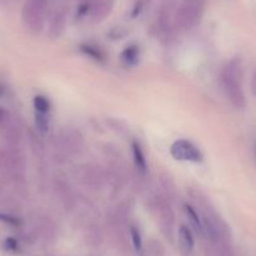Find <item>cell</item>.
<instances>
[{
  "label": "cell",
  "instance_id": "obj_1",
  "mask_svg": "<svg viewBox=\"0 0 256 256\" xmlns=\"http://www.w3.org/2000/svg\"><path fill=\"white\" fill-rule=\"evenodd\" d=\"M244 68L240 58H232L222 72V86L231 104L238 110L246 107V97L242 90Z\"/></svg>",
  "mask_w": 256,
  "mask_h": 256
},
{
  "label": "cell",
  "instance_id": "obj_2",
  "mask_svg": "<svg viewBox=\"0 0 256 256\" xmlns=\"http://www.w3.org/2000/svg\"><path fill=\"white\" fill-rule=\"evenodd\" d=\"M49 0H26L22 9V19L28 30L39 33L44 28Z\"/></svg>",
  "mask_w": 256,
  "mask_h": 256
},
{
  "label": "cell",
  "instance_id": "obj_3",
  "mask_svg": "<svg viewBox=\"0 0 256 256\" xmlns=\"http://www.w3.org/2000/svg\"><path fill=\"white\" fill-rule=\"evenodd\" d=\"M26 157L18 147L6 146L0 148V170L14 178L23 176L26 171Z\"/></svg>",
  "mask_w": 256,
  "mask_h": 256
},
{
  "label": "cell",
  "instance_id": "obj_4",
  "mask_svg": "<svg viewBox=\"0 0 256 256\" xmlns=\"http://www.w3.org/2000/svg\"><path fill=\"white\" fill-rule=\"evenodd\" d=\"M204 0H184L176 13V23L181 29H191L204 16Z\"/></svg>",
  "mask_w": 256,
  "mask_h": 256
},
{
  "label": "cell",
  "instance_id": "obj_5",
  "mask_svg": "<svg viewBox=\"0 0 256 256\" xmlns=\"http://www.w3.org/2000/svg\"><path fill=\"white\" fill-rule=\"evenodd\" d=\"M171 156L177 161H184V162H198L202 161L204 156L196 144H192L191 141L187 140H177L172 144L171 148Z\"/></svg>",
  "mask_w": 256,
  "mask_h": 256
},
{
  "label": "cell",
  "instance_id": "obj_6",
  "mask_svg": "<svg viewBox=\"0 0 256 256\" xmlns=\"http://www.w3.org/2000/svg\"><path fill=\"white\" fill-rule=\"evenodd\" d=\"M154 210H156L157 218L160 220V225H161L162 231L166 235H168V234L171 235L174 224V215L170 204L164 198H157L156 202H154Z\"/></svg>",
  "mask_w": 256,
  "mask_h": 256
},
{
  "label": "cell",
  "instance_id": "obj_7",
  "mask_svg": "<svg viewBox=\"0 0 256 256\" xmlns=\"http://www.w3.org/2000/svg\"><path fill=\"white\" fill-rule=\"evenodd\" d=\"M59 144L68 154H77L83 147V137L80 132L70 128L62 132L59 136Z\"/></svg>",
  "mask_w": 256,
  "mask_h": 256
},
{
  "label": "cell",
  "instance_id": "obj_8",
  "mask_svg": "<svg viewBox=\"0 0 256 256\" xmlns=\"http://www.w3.org/2000/svg\"><path fill=\"white\" fill-rule=\"evenodd\" d=\"M90 20L93 23H100L112 12L114 0H90Z\"/></svg>",
  "mask_w": 256,
  "mask_h": 256
},
{
  "label": "cell",
  "instance_id": "obj_9",
  "mask_svg": "<svg viewBox=\"0 0 256 256\" xmlns=\"http://www.w3.org/2000/svg\"><path fill=\"white\" fill-rule=\"evenodd\" d=\"M82 182L86 186H90L92 188H98L102 186L103 181H104V174L100 170V166L96 164H87L84 166L82 171Z\"/></svg>",
  "mask_w": 256,
  "mask_h": 256
},
{
  "label": "cell",
  "instance_id": "obj_10",
  "mask_svg": "<svg viewBox=\"0 0 256 256\" xmlns=\"http://www.w3.org/2000/svg\"><path fill=\"white\" fill-rule=\"evenodd\" d=\"M67 24V9L60 6L56 10L49 26V36L52 38H59L63 34Z\"/></svg>",
  "mask_w": 256,
  "mask_h": 256
},
{
  "label": "cell",
  "instance_id": "obj_11",
  "mask_svg": "<svg viewBox=\"0 0 256 256\" xmlns=\"http://www.w3.org/2000/svg\"><path fill=\"white\" fill-rule=\"evenodd\" d=\"M0 132H2V137H3L4 142H6V146L18 147L22 138H23L20 127L14 120H12L9 124H6L3 130H0Z\"/></svg>",
  "mask_w": 256,
  "mask_h": 256
},
{
  "label": "cell",
  "instance_id": "obj_12",
  "mask_svg": "<svg viewBox=\"0 0 256 256\" xmlns=\"http://www.w3.org/2000/svg\"><path fill=\"white\" fill-rule=\"evenodd\" d=\"M178 244L182 252L190 254L195 248V238L192 235L191 228L184 224L180 225L178 228Z\"/></svg>",
  "mask_w": 256,
  "mask_h": 256
},
{
  "label": "cell",
  "instance_id": "obj_13",
  "mask_svg": "<svg viewBox=\"0 0 256 256\" xmlns=\"http://www.w3.org/2000/svg\"><path fill=\"white\" fill-rule=\"evenodd\" d=\"M120 60L127 67H134L140 60V46L136 44L127 46L120 53Z\"/></svg>",
  "mask_w": 256,
  "mask_h": 256
},
{
  "label": "cell",
  "instance_id": "obj_14",
  "mask_svg": "<svg viewBox=\"0 0 256 256\" xmlns=\"http://www.w3.org/2000/svg\"><path fill=\"white\" fill-rule=\"evenodd\" d=\"M132 154H134V161L136 164V168L141 172L142 174H146L147 172V160L144 156V152L142 150L141 144L137 141H134L131 144Z\"/></svg>",
  "mask_w": 256,
  "mask_h": 256
},
{
  "label": "cell",
  "instance_id": "obj_15",
  "mask_svg": "<svg viewBox=\"0 0 256 256\" xmlns=\"http://www.w3.org/2000/svg\"><path fill=\"white\" fill-rule=\"evenodd\" d=\"M184 212H186V216L187 218H188L190 224H191V226L194 228H195V231L198 234H200V235H202L204 234V226H202V220H201V215L198 212V210H196L194 206L191 205H184Z\"/></svg>",
  "mask_w": 256,
  "mask_h": 256
},
{
  "label": "cell",
  "instance_id": "obj_16",
  "mask_svg": "<svg viewBox=\"0 0 256 256\" xmlns=\"http://www.w3.org/2000/svg\"><path fill=\"white\" fill-rule=\"evenodd\" d=\"M80 52H82L83 54H86L87 56H90V58H92L93 60L100 62V63H103V62L106 60V56L102 52V49L97 46H93V44H82V46H80Z\"/></svg>",
  "mask_w": 256,
  "mask_h": 256
},
{
  "label": "cell",
  "instance_id": "obj_17",
  "mask_svg": "<svg viewBox=\"0 0 256 256\" xmlns=\"http://www.w3.org/2000/svg\"><path fill=\"white\" fill-rule=\"evenodd\" d=\"M36 130L40 132L42 134H46L50 127V118H49V113H38L36 112Z\"/></svg>",
  "mask_w": 256,
  "mask_h": 256
},
{
  "label": "cell",
  "instance_id": "obj_18",
  "mask_svg": "<svg viewBox=\"0 0 256 256\" xmlns=\"http://www.w3.org/2000/svg\"><path fill=\"white\" fill-rule=\"evenodd\" d=\"M36 112L38 113H49L50 112V102L46 96H36L33 100Z\"/></svg>",
  "mask_w": 256,
  "mask_h": 256
},
{
  "label": "cell",
  "instance_id": "obj_19",
  "mask_svg": "<svg viewBox=\"0 0 256 256\" xmlns=\"http://www.w3.org/2000/svg\"><path fill=\"white\" fill-rule=\"evenodd\" d=\"M130 236H131V240L134 248H136L137 251L142 250V236L136 226H131V228H130Z\"/></svg>",
  "mask_w": 256,
  "mask_h": 256
},
{
  "label": "cell",
  "instance_id": "obj_20",
  "mask_svg": "<svg viewBox=\"0 0 256 256\" xmlns=\"http://www.w3.org/2000/svg\"><path fill=\"white\" fill-rule=\"evenodd\" d=\"M0 221L8 224L10 226H20V220L13 215H8V214H0Z\"/></svg>",
  "mask_w": 256,
  "mask_h": 256
},
{
  "label": "cell",
  "instance_id": "obj_21",
  "mask_svg": "<svg viewBox=\"0 0 256 256\" xmlns=\"http://www.w3.org/2000/svg\"><path fill=\"white\" fill-rule=\"evenodd\" d=\"M6 250L14 251L16 248H18V242H16L13 238H8L6 240Z\"/></svg>",
  "mask_w": 256,
  "mask_h": 256
},
{
  "label": "cell",
  "instance_id": "obj_22",
  "mask_svg": "<svg viewBox=\"0 0 256 256\" xmlns=\"http://www.w3.org/2000/svg\"><path fill=\"white\" fill-rule=\"evenodd\" d=\"M250 90H251V93H252L254 97H256V68L252 70V74H251Z\"/></svg>",
  "mask_w": 256,
  "mask_h": 256
},
{
  "label": "cell",
  "instance_id": "obj_23",
  "mask_svg": "<svg viewBox=\"0 0 256 256\" xmlns=\"http://www.w3.org/2000/svg\"><path fill=\"white\" fill-rule=\"evenodd\" d=\"M2 94H3V88L0 87V96H2Z\"/></svg>",
  "mask_w": 256,
  "mask_h": 256
},
{
  "label": "cell",
  "instance_id": "obj_24",
  "mask_svg": "<svg viewBox=\"0 0 256 256\" xmlns=\"http://www.w3.org/2000/svg\"><path fill=\"white\" fill-rule=\"evenodd\" d=\"M0 196H2V190H0Z\"/></svg>",
  "mask_w": 256,
  "mask_h": 256
},
{
  "label": "cell",
  "instance_id": "obj_25",
  "mask_svg": "<svg viewBox=\"0 0 256 256\" xmlns=\"http://www.w3.org/2000/svg\"><path fill=\"white\" fill-rule=\"evenodd\" d=\"M3 2H6V0H3Z\"/></svg>",
  "mask_w": 256,
  "mask_h": 256
}]
</instances>
